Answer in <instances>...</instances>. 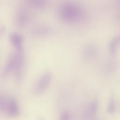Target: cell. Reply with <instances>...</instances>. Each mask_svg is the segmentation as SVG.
Returning a JSON list of instances; mask_svg holds the SVG:
<instances>
[{
  "mask_svg": "<svg viewBox=\"0 0 120 120\" xmlns=\"http://www.w3.org/2000/svg\"><path fill=\"white\" fill-rule=\"evenodd\" d=\"M85 12L83 7L78 2L65 0L60 5L58 15L60 19L67 23H76L82 21Z\"/></svg>",
  "mask_w": 120,
  "mask_h": 120,
  "instance_id": "obj_1",
  "label": "cell"
},
{
  "mask_svg": "<svg viewBox=\"0 0 120 120\" xmlns=\"http://www.w3.org/2000/svg\"><path fill=\"white\" fill-rule=\"evenodd\" d=\"M52 80V74L50 72L44 73L40 78L35 88L37 94H41L44 92L49 86Z\"/></svg>",
  "mask_w": 120,
  "mask_h": 120,
  "instance_id": "obj_2",
  "label": "cell"
},
{
  "mask_svg": "<svg viewBox=\"0 0 120 120\" xmlns=\"http://www.w3.org/2000/svg\"><path fill=\"white\" fill-rule=\"evenodd\" d=\"M98 53V48L92 43H89L84 45L82 51V56L87 60L94 59L97 57Z\"/></svg>",
  "mask_w": 120,
  "mask_h": 120,
  "instance_id": "obj_3",
  "label": "cell"
},
{
  "mask_svg": "<svg viewBox=\"0 0 120 120\" xmlns=\"http://www.w3.org/2000/svg\"><path fill=\"white\" fill-rule=\"evenodd\" d=\"M120 44V35L114 37L110 41L109 44V52L112 56L117 53L118 47Z\"/></svg>",
  "mask_w": 120,
  "mask_h": 120,
  "instance_id": "obj_4",
  "label": "cell"
},
{
  "mask_svg": "<svg viewBox=\"0 0 120 120\" xmlns=\"http://www.w3.org/2000/svg\"><path fill=\"white\" fill-rule=\"evenodd\" d=\"M10 40L12 45L18 50L22 48V36L17 33H12L10 36Z\"/></svg>",
  "mask_w": 120,
  "mask_h": 120,
  "instance_id": "obj_5",
  "label": "cell"
},
{
  "mask_svg": "<svg viewBox=\"0 0 120 120\" xmlns=\"http://www.w3.org/2000/svg\"><path fill=\"white\" fill-rule=\"evenodd\" d=\"M28 4L39 8H44L48 3V0H26Z\"/></svg>",
  "mask_w": 120,
  "mask_h": 120,
  "instance_id": "obj_6",
  "label": "cell"
},
{
  "mask_svg": "<svg viewBox=\"0 0 120 120\" xmlns=\"http://www.w3.org/2000/svg\"><path fill=\"white\" fill-rule=\"evenodd\" d=\"M99 109V104L97 100H93L90 104L89 107V112L91 116L97 114Z\"/></svg>",
  "mask_w": 120,
  "mask_h": 120,
  "instance_id": "obj_7",
  "label": "cell"
},
{
  "mask_svg": "<svg viewBox=\"0 0 120 120\" xmlns=\"http://www.w3.org/2000/svg\"><path fill=\"white\" fill-rule=\"evenodd\" d=\"M116 110V103L115 98L114 96H112L110 98L108 108H107V112L110 114L114 113Z\"/></svg>",
  "mask_w": 120,
  "mask_h": 120,
  "instance_id": "obj_8",
  "label": "cell"
},
{
  "mask_svg": "<svg viewBox=\"0 0 120 120\" xmlns=\"http://www.w3.org/2000/svg\"><path fill=\"white\" fill-rule=\"evenodd\" d=\"M9 113L12 115H15L18 112V106L16 102L14 100H11L9 103Z\"/></svg>",
  "mask_w": 120,
  "mask_h": 120,
  "instance_id": "obj_9",
  "label": "cell"
},
{
  "mask_svg": "<svg viewBox=\"0 0 120 120\" xmlns=\"http://www.w3.org/2000/svg\"><path fill=\"white\" fill-rule=\"evenodd\" d=\"M17 19L18 23L20 24H22L26 20V14L23 10H21L18 13Z\"/></svg>",
  "mask_w": 120,
  "mask_h": 120,
  "instance_id": "obj_10",
  "label": "cell"
},
{
  "mask_svg": "<svg viewBox=\"0 0 120 120\" xmlns=\"http://www.w3.org/2000/svg\"><path fill=\"white\" fill-rule=\"evenodd\" d=\"M36 33L38 35H46L50 33V30L47 27H39L35 30Z\"/></svg>",
  "mask_w": 120,
  "mask_h": 120,
  "instance_id": "obj_11",
  "label": "cell"
},
{
  "mask_svg": "<svg viewBox=\"0 0 120 120\" xmlns=\"http://www.w3.org/2000/svg\"><path fill=\"white\" fill-rule=\"evenodd\" d=\"M60 118L62 120H68L70 119V114L67 111L64 110L61 112Z\"/></svg>",
  "mask_w": 120,
  "mask_h": 120,
  "instance_id": "obj_12",
  "label": "cell"
},
{
  "mask_svg": "<svg viewBox=\"0 0 120 120\" xmlns=\"http://www.w3.org/2000/svg\"><path fill=\"white\" fill-rule=\"evenodd\" d=\"M114 63H110L109 65H108L107 66L105 67V71H108L107 72H110L113 69V68L115 67V65L113 64Z\"/></svg>",
  "mask_w": 120,
  "mask_h": 120,
  "instance_id": "obj_13",
  "label": "cell"
}]
</instances>
